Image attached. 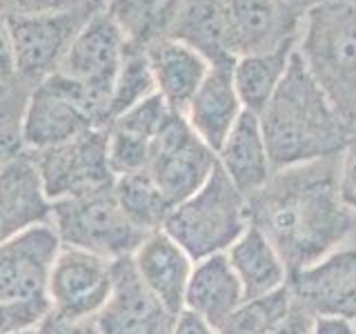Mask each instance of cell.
<instances>
[{
    "label": "cell",
    "mask_w": 356,
    "mask_h": 334,
    "mask_svg": "<svg viewBox=\"0 0 356 334\" xmlns=\"http://www.w3.org/2000/svg\"><path fill=\"white\" fill-rule=\"evenodd\" d=\"M250 223L248 198L232 183L220 163H216L205 185L172 207L161 230L198 263L211 254L227 252Z\"/></svg>",
    "instance_id": "cell-4"
},
{
    "label": "cell",
    "mask_w": 356,
    "mask_h": 334,
    "mask_svg": "<svg viewBox=\"0 0 356 334\" xmlns=\"http://www.w3.org/2000/svg\"><path fill=\"white\" fill-rule=\"evenodd\" d=\"M147 58L156 81V92L165 98L174 114L185 116L196 89L209 72V63L198 51L172 38L152 45Z\"/></svg>",
    "instance_id": "cell-21"
},
{
    "label": "cell",
    "mask_w": 356,
    "mask_h": 334,
    "mask_svg": "<svg viewBox=\"0 0 356 334\" xmlns=\"http://www.w3.org/2000/svg\"><path fill=\"white\" fill-rule=\"evenodd\" d=\"M339 194L343 203L356 212V141H352L343 152Z\"/></svg>",
    "instance_id": "cell-36"
},
{
    "label": "cell",
    "mask_w": 356,
    "mask_h": 334,
    "mask_svg": "<svg viewBox=\"0 0 356 334\" xmlns=\"http://www.w3.org/2000/svg\"><path fill=\"white\" fill-rule=\"evenodd\" d=\"M296 51L354 132L356 125V5L325 0L300 20Z\"/></svg>",
    "instance_id": "cell-3"
},
{
    "label": "cell",
    "mask_w": 356,
    "mask_h": 334,
    "mask_svg": "<svg viewBox=\"0 0 356 334\" xmlns=\"http://www.w3.org/2000/svg\"><path fill=\"white\" fill-rule=\"evenodd\" d=\"M60 241L51 225L0 243V301L47 299V281Z\"/></svg>",
    "instance_id": "cell-14"
},
{
    "label": "cell",
    "mask_w": 356,
    "mask_h": 334,
    "mask_svg": "<svg viewBox=\"0 0 356 334\" xmlns=\"http://www.w3.org/2000/svg\"><path fill=\"white\" fill-rule=\"evenodd\" d=\"M92 5H96V7H103L105 5V0H89Z\"/></svg>",
    "instance_id": "cell-42"
},
{
    "label": "cell",
    "mask_w": 356,
    "mask_h": 334,
    "mask_svg": "<svg viewBox=\"0 0 356 334\" xmlns=\"http://www.w3.org/2000/svg\"><path fill=\"white\" fill-rule=\"evenodd\" d=\"M245 301L243 285L229 265L227 252L211 254L194 263L185 292V310L200 317L216 332Z\"/></svg>",
    "instance_id": "cell-19"
},
{
    "label": "cell",
    "mask_w": 356,
    "mask_h": 334,
    "mask_svg": "<svg viewBox=\"0 0 356 334\" xmlns=\"http://www.w3.org/2000/svg\"><path fill=\"white\" fill-rule=\"evenodd\" d=\"M229 20V51L243 56L276 49L298 36L300 20L289 16L278 0H225Z\"/></svg>",
    "instance_id": "cell-16"
},
{
    "label": "cell",
    "mask_w": 356,
    "mask_h": 334,
    "mask_svg": "<svg viewBox=\"0 0 356 334\" xmlns=\"http://www.w3.org/2000/svg\"><path fill=\"white\" fill-rule=\"evenodd\" d=\"M143 283L170 308L174 315L185 310V292L194 261L163 230L152 232L131 256Z\"/></svg>",
    "instance_id": "cell-17"
},
{
    "label": "cell",
    "mask_w": 356,
    "mask_h": 334,
    "mask_svg": "<svg viewBox=\"0 0 356 334\" xmlns=\"http://www.w3.org/2000/svg\"><path fill=\"white\" fill-rule=\"evenodd\" d=\"M316 317L303 305L292 301V305L285 315L278 319L274 326L267 330V334H314L316 330Z\"/></svg>",
    "instance_id": "cell-35"
},
{
    "label": "cell",
    "mask_w": 356,
    "mask_h": 334,
    "mask_svg": "<svg viewBox=\"0 0 356 334\" xmlns=\"http://www.w3.org/2000/svg\"><path fill=\"white\" fill-rule=\"evenodd\" d=\"M114 194L125 216L145 234L159 232L174 207L147 172L116 176Z\"/></svg>",
    "instance_id": "cell-26"
},
{
    "label": "cell",
    "mask_w": 356,
    "mask_h": 334,
    "mask_svg": "<svg viewBox=\"0 0 356 334\" xmlns=\"http://www.w3.org/2000/svg\"><path fill=\"white\" fill-rule=\"evenodd\" d=\"M352 326H354V334H356V321H352Z\"/></svg>",
    "instance_id": "cell-44"
},
{
    "label": "cell",
    "mask_w": 356,
    "mask_h": 334,
    "mask_svg": "<svg viewBox=\"0 0 356 334\" xmlns=\"http://www.w3.org/2000/svg\"><path fill=\"white\" fill-rule=\"evenodd\" d=\"M181 0H105L103 11L127 47L145 49L170 38Z\"/></svg>",
    "instance_id": "cell-24"
},
{
    "label": "cell",
    "mask_w": 356,
    "mask_h": 334,
    "mask_svg": "<svg viewBox=\"0 0 356 334\" xmlns=\"http://www.w3.org/2000/svg\"><path fill=\"white\" fill-rule=\"evenodd\" d=\"M348 3H354V5H356V0H348Z\"/></svg>",
    "instance_id": "cell-45"
},
{
    "label": "cell",
    "mask_w": 356,
    "mask_h": 334,
    "mask_svg": "<svg viewBox=\"0 0 356 334\" xmlns=\"http://www.w3.org/2000/svg\"><path fill=\"white\" fill-rule=\"evenodd\" d=\"M296 38H289L276 49L243 56L234 67V87L241 98L243 109L261 116V111L267 107L270 98L274 96L276 87L281 85L287 72V65L296 49Z\"/></svg>",
    "instance_id": "cell-25"
},
{
    "label": "cell",
    "mask_w": 356,
    "mask_h": 334,
    "mask_svg": "<svg viewBox=\"0 0 356 334\" xmlns=\"http://www.w3.org/2000/svg\"><path fill=\"white\" fill-rule=\"evenodd\" d=\"M314 334H354V326L345 319H318Z\"/></svg>",
    "instance_id": "cell-40"
},
{
    "label": "cell",
    "mask_w": 356,
    "mask_h": 334,
    "mask_svg": "<svg viewBox=\"0 0 356 334\" xmlns=\"http://www.w3.org/2000/svg\"><path fill=\"white\" fill-rule=\"evenodd\" d=\"M156 94V81L152 74V65L145 49L125 47L122 56V65L118 70L114 89H111L107 118L109 122L116 120L120 114H125L127 109L138 105L140 100Z\"/></svg>",
    "instance_id": "cell-27"
},
{
    "label": "cell",
    "mask_w": 356,
    "mask_h": 334,
    "mask_svg": "<svg viewBox=\"0 0 356 334\" xmlns=\"http://www.w3.org/2000/svg\"><path fill=\"white\" fill-rule=\"evenodd\" d=\"M170 38L198 51L209 67H236L225 0H181Z\"/></svg>",
    "instance_id": "cell-18"
},
{
    "label": "cell",
    "mask_w": 356,
    "mask_h": 334,
    "mask_svg": "<svg viewBox=\"0 0 356 334\" xmlns=\"http://www.w3.org/2000/svg\"><path fill=\"white\" fill-rule=\"evenodd\" d=\"M89 0H0V14L5 18L65 14V11L89 7ZM96 7V5H94Z\"/></svg>",
    "instance_id": "cell-32"
},
{
    "label": "cell",
    "mask_w": 356,
    "mask_h": 334,
    "mask_svg": "<svg viewBox=\"0 0 356 334\" xmlns=\"http://www.w3.org/2000/svg\"><path fill=\"white\" fill-rule=\"evenodd\" d=\"M178 315L143 283L131 256L114 261V285L96 315L100 334H172Z\"/></svg>",
    "instance_id": "cell-12"
},
{
    "label": "cell",
    "mask_w": 356,
    "mask_h": 334,
    "mask_svg": "<svg viewBox=\"0 0 356 334\" xmlns=\"http://www.w3.org/2000/svg\"><path fill=\"white\" fill-rule=\"evenodd\" d=\"M292 301L316 319L356 321V245L287 276Z\"/></svg>",
    "instance_id": "cell-13"
},
{
    "label": "cell",
    "mask_w": 356,
    "mask_h": 334,
    "mask_svg": "<svg viewBox=\"0 0 356 334\" xmlns=\"http://www.w3.org/2000/svg\"><path fill=\"white\" fill-rule=\"evenodd\" d=\"M341 154L272 172L254 192L252 223L259 225L287 267V276L356 245V212L341 200Z\"/></svg>",
    "instance_id": "cell-1"
},
{
    "label": "cell",
    "mask_w": 356,
    "mask_h": 334,
    "mask_svg": "<svg viewBox=\"0 0 356 334\" xmlns=\"http://www.w3.org/2000/svg\"><path fill=\"white\" fill-rule=\"evenodd\" d=\"M259 118L272 172L341 154L352 138V127L334 109L296 49Z\"/></svg>",
    "instance_id": "cell-2"
},
{
    "label": "cell",
    "mask_w": 356,
    "mask_h": 334,
    "mask_svg": "<svg viewBox=\"0 0 356 334\" xmlns=\"http://www.w3.org/2000/svg\"><path fill=\"white\" fill-rule=\"evenodd\" d=\"M241 111L243 105L234 87V67H209L205 81L200 83L187 107L185 118L198 136L218 154Z\"/></svg>",
    "instance_id": "cell-20"
},
{
    "label": "cell",
    "mask_w": 356,
    "mask_h": 334,
    "mask_svg": "<svg viewBox=\"0 0 356 334\" xmlns=\"http://www.w3.org/2000/svg\"><path fill=\"white\" fill-rule=\"evenodd\" d=\"M172 334H218V332L214 328H209L200 317L183 310L181 315H178L176 328H174Z\"/></svg>",
    "instance_id": "cell-39"
},
{
    "label": "cell",
    "mask_w": 356,
    "mask_h": 334,
    "mask_svg": "<svg viewBox=\"0 0 356 334\" xmlns=\"http://www.w3.org/2000/svg\"><path fill=\"white\" fill-rule=\"evenodd\" d=\"M96 127L109 125L92 96L72 78L54 72L33 87L27 98L20 125L22 150H49Z\"/></svg>",
    "instance_id": "cell-6"
},
{
    "label": "cell",
    "mask_w": 356,
    "mask_h": 334,
    "mask_svg": "<svg viewBox=\"0 0 356 334\" xmlns=\"http://www.w3.org/2000/svg\"><path fill=\"white\" fill-rule=\"evenodd\" d=\"M125 47V38L120 36L116 25L100 7L85 22V27L78 31L70 51L65 54L58 67L63 76L72 78L74 83H78L92 96V100L105 114L107 125L111 89H114L118 70L122 65Z\"/></svg>",
    "instance_id": "cell-10"
},
{
    "label": "cell",
    "mask_w": 356,
    "mask_h": 334,
    "mask_svg": "<svg viewBox=\"0 0 356 334\" xmlns=\"http://www.w3.org/2000/svg\"><path fill=\"white\" fill-rule=\"evenodd\" d=\"M51 223V200L29 152H18L0 167V243Z\"/></svg>",
    "instance_id": "cell-15"
},
{
    "label": "cell",
    "mask_w": 356,
    "mask_h": 334,
    "mask_svg": "<svg viewBox=\"0 0 356 334\" xmlns=\"http://www.w3.org/2000/svg\"><path fill=\"white\" fill-rule=\"evenodd\" d=\"M14 334H36V330L31 328V330H22V332H14Z\"/></svg>",
    "instance_id": "cell-43"
},
{
    "label": "cell",
    "mask_w": 356,
    "mask_h": 334,
    "mask_svg": "<svg viewBox=\"0 0 356 334\" xmlns=\"http://www.w3.org/2000/svg\"><path fill=\"white\" fill-rule=\"evenodd\" d=\"M218 163L216 152L198 136L185 116L174 114L152 141L147 172L172 205L205 185Z\"/></svg>",
    "instance_id": "cell-7"
},
{
    "label": "cell",
    "mask_w": 356,
    "mask_h": 334,
    "mask_svg": "<svg viewBox=\"0 0 356 334\" xmlns=\"http://www.w3.org/2000/svg\"><path fill=\"white\" fill-rule=\"evenodd\" d=\"M100 7H83L65 14L7 18L16 54V81L36 87L44 78L58 72L78 31Z\"/></svg>",
    "instance_id": "cell-9"
},
{
    "label": "cell",
    "mask_w": 356,
    "mask_h": 334,
    "mask_svg": "<svg viewBox=\"0 0 356 334\" xmlns=\"http://www.w3.org/2000/svg\"><path fill=\"white\" fill-rule=\"evenodd\" d=\"M289 305H292V294L285 283L265 296L243 301L220 326L218 334H267V330L285 315Z\"/></svg>",
    "instance_id": "cell-28"
},
{
    "label": "cell",
    "mask_w": 356,
    "mask_h": 334,
    "mask_svg": "<svg viewBox=\"0 0 356 334\" xmlns=\"http://www.w3.org/2000/svg\"><path fill=\"white\" fill-rule=\"evenodd\" d=\"M22 122H0V167H3L11 156L22 152Z\"/></svg>",
    "instance_id": "cell-38"
},
{
    "label": "cell",
    "mask_w": 356,
    "mask_h": 334,
    "mask_svg": "<svg viewBox=\"0 0 356 334\" xmlns=\"http://www.w3.org/2000/svg\"><path fill=\"white\" fill-rule=\"evenodd\" d=\"M229 265L243 285L245 301L274 292L287 283V267L265 232L250 223L241 239L227 250Z\"/></svg>",
    "instance_id": "cell-23"
},
{
    "label": "cell",
    "mask_w": 356,
    "mask_h": 334,
    "mask_svg": "<svg viewBox=\"0 0 356 334\" xmlns=\"http://www.w3.org/2000/svg\"><path fill=\"white\" fill-rule=\"evenodd\" d=\"M33 330L36 334H100L96 319H70L51 308Z\"/></svg>",
    "instance_id": "cell-33"
},
{
    "label": "cell",
    "mask_w": 356,
    "mask_h": 334,
    "mask_svg": "<svg viewBox=\"0 0 356 334\" xmlns=\"http://www.w3.org/2000/svg\"><path fill=\"white\" fill-rule=\"evenodd\" d=\"M49 225L60 245L96 254L107 261L134 256L143 241L149 237L134 225L120 209L114 185L54 200Z\"/></svg>",
    "instance_id": "cell-5"
},
{
    "label": "cell",
    "mask_w": 356,
    "mask_h": 334,
    "mask_svg": "<svg viewBox=\"0 0 356 334\" xmlns=\"http://www.w3.org/2000/svg\"><path fill=\"white\" fill-rule=\"evenodd\" d=\"M16 83V54L7 18L0 14V85Z\"/></svg>",
    "instance_id": "cell-37"
},
{
    "label": "cell",
    "mask_w": 356,
    "mask_h": 334,
    "mask_svg": "<svg viewBox=\"0 0 356 334\" xmlns=\"http://www.w3.org/2000/svg\"><path fill=\"white\" fill-rule=\"evenodd\" d=\"M111 285L114 261L60 245L47 281L49 308L70 319H96L111 294Z\"/></svg>",
    "instance_id": "cell-11"
},
{
    "label": "cell",
    "mask_w": 356,
    "mask_h": 334,
    "mask_svg": "<svg viewBox=\"0 0 356 334\" xmlns=\"http://www.w3.org/2000/svg\"><path fill=\"white\" fill-rule=\"evenodd\" d=\"M218 163L227 172L232 183L238 187V192L250 198L254 192L267 183L272 176L270 156H267L261 118L252 111L243 109L238 120L234 122L225 143L218 150Z\"/></svg>",
    "instance_id": "cell-22"
},
{
    "label": "cell",
    "mask_w": 356,
    "mask_h": 334,
    "mask_svg": "<svg viewBox=\"0 0 356 334\" xmlns=\"http://www.w3.org/2000/svg\"><path fill=\"white\" fill-rule=\"evenodd\" d=\"M49 312V299L0 301V334H14L36 328Z\"/></svg>",
    "instance_id": "cell-31"
},
{
    "label": "cell",
    "mask_w": 356,
    "mask_h": 334,
    "mask_svg": "<svg viewBox=\"0 0 356 334\" xmlns=\"http://www.w3.org/2000/svg\"><path fill=\"white\" fill-rule=\"evenodd\" d=\"M29 154L51 203L109 187L116 181L107 161V127L89 129L56 148Z\"/></svg>",
    "instance_id": "cell-8"
},
{
    "label": "cell",
    "mask_w": 356,
    "mask_h": 334,
    "mask_svg": "<svg viewBox=\"0 0 356 334\" xmlns=\"http://www.w3.org/2000/svg\"><path fill=\"white\" fill-rule=\"evenodd\" d=\"M172 116H174L172 107L165 103V98L159 92H156L145 100H140L138 105L127 109L125 114H120L116 120H111L109 125H116L125 132L136 134V136L154 141L159 136V132L170 122Z\"/></svg>",
    "instance_id": "cell-30"
},
{
    "label": "cell",
    "mask_w": 356,
    "mask_h": 334,
    "mask_svg": "<svg viewBox=\"0 0 356 334\" xmlns=\"http://www.w3.org/2000/svg\"><path fill=\"white\" fill-rule=\"evenodd\" d=\"M149 150L152 141L116 125L107 127V161L114 176L145 172L149 163Z\"/></svg>",
    "instance_id": "cell-29"
},
{
    "label": "cell",
    "mask_w": 356,
    "mask_h": 334,
    "mask_svg": "<svg viewBox=\"0 0 356 334\" xmlns=\"http://www.w3.org/2000/svg\"><path fill=\"white\" fill-rule=\"evenodd\" d=\"M29 94L31 87L22 85L20 81L0 85V122H22Z\"/></svg>",
    "instance_id": "cell-34"
},
{
    "label": "cell",
    "mask_w": 356,
    "mask_h": 334,
    "mask_svg": "<svg viewBox=\"0 0 356 334\" xmlns=\"http://www.w3.org/2000/svg\"><path fill=\"white\" fill-rule=\"evenodd\" d=\"M281 3V7L287 11L289 16H294L298 20H303V16L307 14V11L312 7H316L321 3H325V0H278Z\"/></svg>",
    "instance_id": "cell-41"
}]
</instances>
